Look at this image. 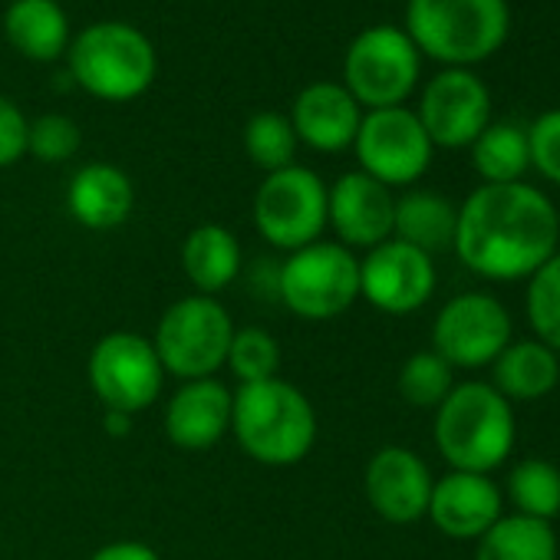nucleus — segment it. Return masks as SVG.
<instances>
[{
  "instance_id": "0eeeda50",
  "label": "nucleus",
  "mask_w": 560,
  "mask_h": 560,
  "mask_svg": "<svg viewBox=\"0 0 560 560\" xmlns=\"http://www.w3.org/2000/svg\"><path fill=\"white\" fill-rule=\"evenodd\" d=\"M422 70V54L406 31L380 24L353 37L343 57V86L366 109L402 106Z\"/></svg>"
},
{
  "instance_id": "6ab92c4d",
  "label": "nucleus",
  "mask_w": 560,
  "mask_h": 560,
  "mask_svg": "<svg viewBox=\"0 0 560 560\" xmlns=\"http://www.w3.org/2000/svg\"><path fill=\"white\" fill-rule=\"evenodd\" d=\"M360 103L347 93L343 83H311L307 90H301L291 113L298 142L311 145L314 152L350 149L360 132Z\"/></svg>"
},
{
  "instance_id": "f3484780",
  "label": "nucleus",
  "mask_w": 560,
  "mask_h": 560,
  "mask_svg": "<svg viewBox=\"0 0 560 560\" xmlns=\"http://www.w3.org/2000/svg\"><path fill=\"white\" fill-rule=\"evenodd\" d=\"M435 527L448 537H481L501 517V491L488 475L448 471L432 485L429 511Z\"/></svg>"
},
{
  "instance_id": "5701e85b",
  "label": "nucleus",
  "mask_w": 560,
  "mask_h": 560,
  "mask_svg": "<svg viewBox=\"0 0 560 560\" xmlns=\"http://www.w3.org/2000/svg\"><path fill=\"white\" fill-rule=\"evenodd\" d=\"M182 270L191 284L211 298L234 284L241 273V244L237 237L221 224H201L195 228L182 244Z\"/></svg>"
},
{
  "instance_id": "423d86ee",
  "label": "nucleus",
  "mask_w": 560,
  "mask_h": 560,
  "mask_svg": "<svg viewBox=\"0 0 560 560\" xmlns=\"http://www.w3.org/2000/svg\"><path fill=\"white\" fill-rule=\"evenodd\" d=\"M277 298L304 320H334L360 298V260L337 241H314L277 264Z\"/></svg>"
},
{
  "instance_id": "6e6552de",
  "label": "nucleus",
  "mask_w": 560,
  "mask_h": 560,
  "mask_svg": "<svg viewBox=\"0 0 560 560\" xmlns=\"http://www.w3.org/2000/svg\"><path fill=\"white\" fill-rule=\"evenodd\" d=\"M234 337L231 314L205 294H191L165 311L155 330V353L165 373L178 380H208L214 376Z\"/></svg>"
},
{
  "instance_id": "393cba45",
  "label": "nucleus",
  "mask_w": 560,
  "mask_h": 560,
  "mask_svg": "<svg viewBox=\"0 0 560 560\" xmlns=\"http://www.w3.org/2000/svg\"><path fill=\"white\" fill-rule=\"evenodd\" d=\"M475 560H557V537L547 521L524 514L498 517L478 537Z\"/></svg>"
},
{
  "instance_id": "72a5a7b5",
  "label": "nucleus",
  "mask_w": 560,
  "mask_h": 560,
  "mask_svg": "<svg viewBox=\"0 0 560 560\" xmlns=\"http://www.w3.org/2000/svg\"><path fill=\"white\" fill-rule=\"evenodd\" d=\"M27 116L11 100L0 96V168H8L27 155Z\"/></svg>"
},
{
  "instance_id": "7ed1b4c3",
  "label": "nucleus",
  "mask_w": 560,
  "mask_h": 560,
  "mask_svg": "<svg viewBox=\"0 0 560 560\" xmlns=\"http://www.w3.org/2000/svg\"><path fill=\"white\" fill-rule=\"evenodd\" d=\"M406 34L419 54L468 70L504 47L511 8L508 0H409Z\"/></svg>"
},
{
  "instance_id": "c85d7f7f",
  "label": "nucleus",
  "mask_w": 560,
  "mask_h": 560,
  "mask_svg": "<svg viewBox=\"0 0 560 560\" xmlns=\"http://www.w3.org/2000/svg\"><path fill=\"white\" fill-rule=\"evenodd\" d=\"M527 320L544 347L560 353V254H550L527 288Z\"/></svg>"
},
{
  "instance_id": "1a4fd4ad",
  "label": "nucleus",
  "mask_w": 560,
  "mask_h": 560,
  "mask_svg": "<svg viewBox=\"0 0 560 560\" xmlns=\"http://www.w3.org/2000/svg\"><path fill=\"white\" fill-rule=\"evenodd\" d=\"M254 224L257 234L280 250H301L320 241L327 228L324 178L304 165L270 172L254 195Z\"/></svg>"
},
{
  "instance_id": "2eb2a0df",
  "label": "nucleus",
  "mask_w": 560,
  "mask_h": 560,
  "mask_svg": "<svg viewBox=\"0 0 560 560\" xmlns=\"http://www.w3.org/2000/svg\"><path fill=\"white\" fill-rule=\"evenodd\" d=\"M363 485H366V498L380 517H386L393 524H412L429 511L435 481L416 452H409L402 445H386L370 458Z\"/></svg>"
},
{
  "instance_id": "f03ea898",
  "label": "nucleus",
  "mask_w": 560,
  "mask_h": 560,
  "mask_svg": "<svg viewBox=\"0 0 560 560\" xmlns=\"http://www.w3.org/2000/svg\"><path fill=\"white\" fill-rule=\"evenodd\" d=\"M231 432L254 462L284 468L311 455L317 442V412L298 386L273 376L234 393Z\"/></svg>"
},
{
  "instance_id": "473e14b6",
  "label": "nucleus",
  "mask_w": 560,
  "mask_h": 560,
  "mask_svg": "<svg viewBox=\"0 0 560 560\" xmlns=\"http://www.w3.org/2000/svg\"><path fill=\"white\" fill-rule=\"evenodd\" d=\"M530 165L553 185H560V109L537 116L527 126Z\"/></svg>"
},
{
  "instance_id": "a211bd4d",
  "label": "nucleus",
  "mask_w": 560,
  "mask_h": 560,
  "mask_svg": "<svg viewBox=\"0 0 560 560\" xmlns=\"http://www.w3.org/2000/svg\"><path fill=\"white\" fill-rule=\"evenodd\" d=\"M234 396L214 380H188L165 406V435L185 452H205L231 429Z\"/></svg>"
},
{
  "instance_id": "f8f14e48",
  "label": "nucleus",
  "mask_w": 560,
  "mask_h": 560,
  "mask_svg": "<svg viewBox=\"0 0 560 560\" xmlns=\"http://www.w3.org/2000/svg\"><path fill=\"white\" fill-rule=\"evenodd\" d=\"M432 343L452 370L488 366L511 343V317L488 294H462L442 307L432 327Z\"/></svg>"
},
{
  "instance_id": "2f4dec72",
  "label": "nucleus",
  "mask_w": 560,
  "mask_h": 560,
  "mask_svg": "<svg viewBox=\"0 0 560 560\" xmlns=\"http://www.w3.org/2000/svg\"><path fill=\"white\" fill-rule=\"evenodd\" d=\"M83 132L80 126L63 113H47L31 122L27 132V152L40 162H67L80 152Z\"/></svg>"
},
{
  "instance_id": "ddd939ff",
  "label": "nucleus",
  "mask_w": 560,
  "mask_h": 560,
  "mask_svg": "<svg viewBox=\"0 0 560 560\" xmlns=\"http://www.w3.org/2000/svg\"><path fill=\"white\" fill-rule=\"evenodd\" d=\"M416 116L432 145L465 149L491 122V93L471 70H442L429 80Z\"/></svg>"
},
{
  "instance_id": "dca6fc26",
  "label": "nucleus",
  "mask_w": 560,
  "mask_h": 560,
  "mask_svg": "<svg viewBox=\"0 0 560 560\" xmlns=\"http://www.w3.org/2000/svg\"><path fill=\"white\" fill-rule=\"evenodd\" d=\"M396 198L366 172H347L327 188V221L340 234L343 247H376L393 237Z\"/></svg>"
},
{
  "instance_id": "4468645a",
  "label": "nucleus",
  "mask_w": 560,
  "mask_h": 560,
  "mask_svg": "<svg viewBox=\"0 0 560 560\" xmlns=\"http://www.w3.org/2000/svg\"><path fill=\"white\" fill-rule=\"evenodd\" d=\"M435 291L432 257L389 237L360 260V298L383 314H412Z\"/></svg>"
},
{
  "instance_id": "7c9ffc66",
  "label": "nucleus",
  "mask_w": 560,
  "mask_h": 560,
  "mask_svg": "<svg viewBox=\"0 0 560 560\" xmlns=\"http://www.w3.org/2000/svg\"><path fill=\"white\" fill-rule=\"evenodd\" d=\"M399 393L409 406L419 409H439L442 399L452 393V366L435 353H416L406 360L399 373Z\"/></svg>"
},
{
  "instance_id": "9d476101",
  "label": "nucleus",
  "mask_w": 560,
  "mask_h": 560,
  "mask_svg": "<svg viewBox=\"0 0 560 560\" xmlns=\"http://www.w3.org/2000/svg\"><path fill=\"white\" fill-rule=\"evenodd\" d=\"M162 363L152 340L139 334H106L90 353V386L106 412L136 416L162 393Z\"/></svg>"
},
{
  "instance_id": "20e7f679",
  "label": "nucleus",
  "mask_w": 560,
  "mask_h": 560,
  "mask_svg": "<svg viewBox=\"0 0 560 560\" xmlns=\"http://www.w3.org/2000/svg\"><path fill=\"white\" fill-rule=\"evenodd\" d=\"M435 445L452 471L488 475L514 448L511 402L491 383L452 386L435 416Z\"/></svg>"
},
{
  "instance_id": "9b49d317",
  "label": "nucleus",
  "mask_w": 560,
  "mask_h": 560,
  "mask_svg": "<svg viewBox=\"0 0 560 560\" xmlns=\"http://www.w3.org/2000/svg\"><path fill=\"white\" fill-rule=\"evenodd\" d=\"M360 172L393 185H412L425 175L432 162V142L419 122V116L406 106L393 109H370L360 122V132L353 139Z\"/></svg>"
},
{
  "instance_id": "4be33fe9",
  "label": "nucleus",
  "mask_w": 560,
  "mask_h": 560,
  "mask_svg": "<svg viewBox=\"0 0 560 560\" xmlns=\"http://www.w3.org/2000/svg\"><path fill=\"white\" fill-rule=\"evenodd\" d=\"M455 228H458V208L435 195V191H406L396 198V218H393V234L396 241L422 250V254H439L455 247Z\"/></svg>"
},
{
  "instance_id": "f257e3e1",
  "label": "nucleus",
  "mask_w": 560,
  "mask_h": 560,
  "mask_svg": "<svg viewBox=\"0 0 560 560\" xmlns=\"http://www.w3.org/2000/svg\"><path fill=\"white\" fill-rule=\"evenodd\" d=\"M560 218L550 198L524 182L481 185L458 208L455 254L488 280L530 277L557 254Z\"/></svg>"
},
{
  "instance_id": "39448f33",
  "label": "nucleus",
  "mask_w": 560,
  "mask_h": 560,
  "mask_svg": "<svg viewBox=\"0 0 560 560\" xmlns=\"http://www.w3.org/2000/svg\"><path fill=\"white\" fill-rule=\"evenodd\" d=\"M70 77L90 96L103 103L139 100L155 83V47L152 40L122 21H103L80 31L70 47Z\"/></svg>"
},
{
  "instance_id": "a878e982",
  "label": "nucleus",
  "mask_w": 560,
  "mask_h": 560,
  "mask_svg": "<svg viewBox=\"0 0 560 560\" xmlns=\"http://www.w3.org/2000/svg\"><path fill=\"white\" fill-rule=\"evenodd\" d=\"M475 172L485 185H511L530 168V145L527 129L517 122H488L485 132L471 142Z\"/></svg>"
},
{
  "instance_id": "aec40b11",
  "label": "nucleus",
  "mask_w": 560,
  "mask_h": 560,
  "mask_svg": "<svg viewBox=\"0 0 560 560\" xmlns=\"http://www.w3.org/2000/svg\"><path fill=\"white\" fill-rule=\"evenodd\" d=\"M70 214L90 231H113L119 228L136 205V188L129 175L109 162H90L70 178L67 191Z\"/></svg>"
},
{
  "instance_id": "f704fd0d",
  "label": "nucleus",
  "mask_w": 560,
  "mask_h": 560,
  "mask_svg": "<svg viewBox=\"0 0 560 560\" xmlns=\"http://www.w3.org/2000/svg\"><path fill=\"white\" fill-rule=\"evenodd\" d=\"M90 560H159V553L139 540H113V544L100 547Z\"/></svg>"
},
{
  "instance_id": "bb28decb",
  "label": "nucleus",
  "mask_w": 560,
  "mask_h": 560,
  "mask_svg": "<svg viewBox=\"0 0 560 560\" xmlns=\"http://www.w3.org/2000/svg\"><path fill=\"white\" fill-rule=\"evenodd\" d=\"M508 494L517 514L550 524L560 514V468L544 458H524L508 475Z\"/></svg>"
},
{
  "instance_id": "c756f323",
  "label": "nucleus",
  "mask_w": 560,
  "mask_h": 560,
  "mask_svg": "<svg viewBox=\"0 0 560 560\" xmlns=\"http://www.w3.org/2000/svg\"><path fill=\"white\" fill-rule=\"evenodd\" d=\"M224 363L241 386L264 383V380H273L280 370V347L267 330L244 327V330H234Z\"/></svg>"
},
{
  "instance_id": "c9c22d12",
  "label": "nucleus",
  "mask_w": 560,
  "mask_h": 560,
  "mask_svg": "<svg viewBox=\"0 0 560 560\" xmlns=\"http://www.w3.org/2000/svg\"><path fill=\"white\" fill-rule=\"evenodd\" d=\"M106 432L126 435V432H129V416H126V412H106Z\"/></svg>"
},
{
  "instance_id": "cd10ccee",
  "label": "nucleus",
  "mask_w": 560,
  "mask_h": 560,
  "mask_svg": "<svg viewBox=\"0 0 560 560\" xmlns=\"http://www.w3.org/2000/svg\"><path fill=\"white\" fill-rule=\"evenodd\" d=\"M244 149L247 159L270 172H280L294 165L298 155V132L291 126V116L284 113H254L244 126Z\"/></svg>"
},
{
  "instance_id": "412c9836",
  "label": "nucleus",
  "mask_w": 560,
  "mask_h": 560,
  "mask_svg": "<svg viewBox=\"0 0 560 560\" xmlns=\"http://www.w3.org/2000/svg\"><path fill=\"white\" fill-rule=\"evenodd\" d=\"M4 37L34 63L60 60L73 40L67 11L57 0H11V8L4 11Z\"/></svg>"
},
{
  "instance_id": "b1692460",
  "label": "nucleus",
  "mask_w": 560,
  "mask_h": 560,
  "mask_svg": "<svg viewBox=\"0 0 560 560\" xmlns=\"http://www.w3.org/2000/svg\"><path fill=\"white\" fill-rule=\"evenodd\" d=\"M560 380V363L550 347L540 340L508 343L494 360V389L508 402H530L547 396Z\"/></svg>"
}]
</instances>
